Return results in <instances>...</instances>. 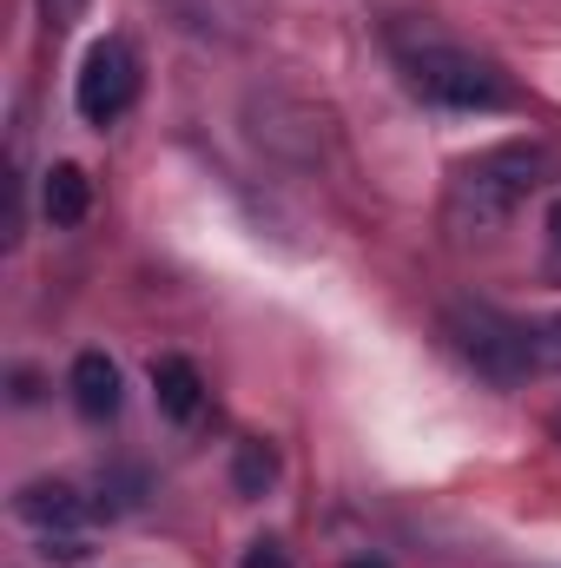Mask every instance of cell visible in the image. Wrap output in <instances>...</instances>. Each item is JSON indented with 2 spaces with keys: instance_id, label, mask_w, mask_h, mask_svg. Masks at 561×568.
I'll use <instances>...</instances> for the list:
<instances>
[{
  "instance_id": "cell-10",
  "label": "cell",
  "mask_w": 561,
  "mask_h": 568,
  "mask_svg": "<svg viewBox=\"0 0 561 568\" xmlns=\"http://www.w3.org/2000/svg\"><path fill=\"white\" fill-rule=\"evenodd\" d=\"M529 351H536V371H561V311L529 324Z\"/></svg>"
},
{
  "instance_id": "cell-6",
  "label": "cell",
  "mask_w": 561,
  "mask_h": 568,
  "mask_svg": "<svg viewBox=\"0 0 561 568\" xmlns=\"http://www.w3.org/2000/svg\"><path fill=\"white\" fill-rule=\"evenodd\" d=\"M67 390H73V410H80V417H93V424L120 417V364H113L106 351H80Z\"/></svg>"
},
{
  "instance_id": "cell-11",
  "label": "cell",
  "mask_w": 561,
  "mask_h": 568,
  "mask_svg": "<svg viewBox=\"0 0 561 568\" xmlns=\"http://www.w3.org/2000/svg\"><path fill=\"white\" fill-rule=\"evenodd\" d=\"M245 568H290V556H284V542L265 536V542H252V549H245Z\"/></svg>"
},
{
  "instance_id": "cell-9",
  "label": "cell",
  "mask_w": 561,
  "mask_h": 568,
  "mask_svg": "<svg viewBox=\"0 0 561 568\" xmlns=\"http://www.w3.org/2000/svg\"><path fill=\"white\" fill-rule=\"evenodd\" d=\"M232 483H238V496H265V489L278 483V456H272L265 443H238V463H232Z\"/></svg>"
},
{
  "instance_id": "cell-5",
  "label": "cell",
  "mask_w": 561,
  "mask_h": 568,
  "mask_svg": "<svg viewBox=\"0 0 561 568\" xmlns=\"http://www.w3.org/2000/svg\"><path fill=\"white\" fill-rule=\"evenodd\" d=\"M13 516H20L33 536H86L93 503H86L73 483H27V489L13 496Z\"/></svg>"
},
{
  "instance_id": "cell-13",
  "label": "cell",
  "mask_w": 561,
  "mask_h": 568,
  "mask_svg": "<svg viewBox=\"0 0 561 568\" xmlns=\"http://www.w3.org/2000/svg\"><path fill=\"white\" fill-rule=\"evenodd\" d=\"M350 568H384V562H350Z\"/></svg>"
},
{
  "instance_id": "cell-3",
  "label": "cell",
  "mask_w": 561,
  "mask_h": 568,
  "mask_svg": "<svg viewBox=\"0 0 561 568\" xmlns=\"http://www.w3.org/2000/svg\"><path fill=\"white\" fill-rule=\"evenodd\" d=\"M449 337H456V351H462L489 384H522V377L536 371L529 324L502 317L496 304H456V311H449Z\"/></svg>"
},
{
  "instance_id": "cell-8",
  "label": "cell",
  "mask_w": 561,
  "mask_h": 568,
  "mask_svg": "<svg viewBox=\"0 0 561 568\" xmlns=\"http://www.w3.org/2000/svg\"><path fill=\"white\" fill-rule=\"evenodd\" d=\"M40 212H47L53 225H80V219L93 212V179H86L80 165H53L47 185H40Z\"/></svg>"
},
{
  "instance_id": "cell-1",
  "label": "cell",
  "mask_w": 561,
  "mask_h": 568,
  "mask_svg": "<svg viewBox=\"0 0 561 568\" xmlns=\"http://www.w3.org/2000/svg\"><path fill=\"white\" fill-rule=\"evenodd\" d=\"M397 67H404V87L442 113H502L516 100V87L496 60L462 53L449 40H397Z\"/></svg>"
},
{
  "instance_id": "cell-2",
  "label": "cell",
  "mask_w": 561,
  "mask_h": 568,
  "mask_svg": "<svg viewBox=\"0 0 561 568\" xmlns=\"http://www.w3.org/2000/svg\"><path fill=\"white\" fill-rule=\"evenodd\" d=\"M542 172H549V152H542V145H529V140L489 145V152H476V159L456 172V185H449V219L469 225V232H489V225L516 219V205L542 185Z\"/></svg>"
},
{
  "instance_id": "cell-7",
  "label": "cell",
  "mask_w": 561,
  "mask_h": 568,
  "mask_svg": "<svg viewBox=\"0 0 561 568\" xmlns=\"http://www.w3.org/2000/svg\"><path fill=\"white\" fill-rule=\"evenodd\" d=\"M152 397H159V417L192 424L198 404H205V377H198V364H192V357H159V364H152Z\"/></svg>"
},
{
  "instance_id": "cell-12",
  "label": "cell",
  "mask_w": 561,
  "mask_h": 568,
  "mask_svg": "<svg viewBox=\"0 0 561 568\" xmlns=\"http://www.w3.org/2000/svg\"><path fill=\"white\" fill-rule=\"evenodd\" d=\"M549 278H561V199L549 205Z\"/></svg>"
},
{
  "instance_id": "cell-4",
  "label": "cell",
  "mask_w": 561,
  "mask_h": 568,
  "mask_svg": "<svg viewBox=\"0 0 561 568\" xmlns=\"http://www.w3.org/2000/svg\"><path fill=\"white\" fill-rule=\"evenodd\" d=\"M133 100H140V53H133L120 33L93 40L86 60H80V80H73L80 120H86V126H113V120L133 113Z\"/></svg>"
}]
</instances>
